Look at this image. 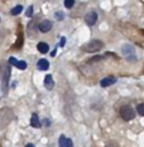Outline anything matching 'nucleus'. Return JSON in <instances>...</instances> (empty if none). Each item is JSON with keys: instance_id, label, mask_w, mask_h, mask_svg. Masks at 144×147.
<instances>
[{"instance_id": "obj_5", "label": "nucleus", "mask_w": 144, "mask_h": 147, "mask_svg": "<svg viewBox=\"0 0 144 147\" xmlns=\"http://www.w3.org/2000/svg\"><path fill=\"white\" fill-rule=\"evenodd\" d=\"M98 20V13L96 11H90L85 15V22L87 25H93Z\"/></svg>"}, {"instance_id": "obj_17", "label": "nucleus", "mask_w": 144, "mask_h": 147, "mask_svg": "<svg viewBox=\"0 0 144 147\" xmlns=\"http://www.w3.org/2000/svg\"><path fill=\"white\" fill-rule=\"evenodd\" d=\"M75 5V0H65V6L67 9H71Z\"/></svg>"}, {"instance_id": "obj_26", "label": "nucleus", "mask_w": 144, "mask_h": 147, "mask_svg": "<svg viewBox=\"0 0 144 147\" xmlns=\"http://www.w3.org/2000/svg\"><path fill=\"white\" fill-rule=\"evenodd\" d=\"M25 147H34V145H33V143H28Z\"/></svg>"}, {"instance_id": "obj_9", "label": "nucleus", "mask_w": 144, "mask_h": 147, "mask_svg": "<svg viewBox=\"0 0 144 147\" xmlns=\"http://www.w3.org/2000/svg\"><path fill=\"white\" fill-rule=\"evenodd\" d=\"M116 82V78L115 77H106V78H104L101 79V82H100V86L101 87H109V86H111L113 83H115Z\"/></svg>"}, {"instance_id": "obj_21", "label": "nucleus", "mask_w": 144, "mask_h": 147, "mask_svg": "<svg viewBox=\"0 0 144 147\" xmlns=\"http://www.w3.org/2000/svg\"><path fill=\"white\" fill-rule=\"evenodd\" d=\"M25 15H27V16H32V15H33V6H32V5L29 6L28 9H27V13H25Z\"/></svg>"}, {"instance_id": "obj_18", "label": "nucleus", "mask_w": 144, "mask_h": 147, "mask_svg": "<svg viewBox=\"0 0 144 147\" xmlns=\"http://www.w3.org/2000/svg\"><path fill=\"white\" fill-rule=\"evenodd\" d=\"M136 109H138V113L140 116H144V105L143 103H140V105H138V107H136Z\"/></svg>"}, {"instance_id": "obj_24", "label": "nucleus", "mask_w": 144, "mask_h": 147, "mask_svg": "<svg viewBox=\"0 0 144 147\" xmlns=\"http://www.w3.org/2000/svg\"><path fill=\"white\" fill-rule=\"evenodd\" d=\"M44 125H46L47 127H48L49 125H51V123H49V121H48V119H44Z\"/></svg>"}, {"instance_id": "obj_22", "label": "nucleus", "mask_w": 144, "mask_h": 147, "mask_svg": "<svg viewBox=\"0 0 144 147\" xmlns=\"http://www.w3.org/2000/svg\"><path fill=\"white\" fill-rule=\"evenodd\" d=\"M56 18L58 19V20H62L63 18H65V15H63V13L61 11H58V13H56Z\"/></svg>"}, {"instance_id": "obj_8", "label": "nucleus", "mask_w": 144, "mask_h": 147, "mask_svg": "<svg viewBox=\"0 0 144 147\" xmlns=\"http://www.w3.org/2000/svg\"><path fill=\"white\" fill-rule=\"evenodd\" d=\"M58 147H73V142L71 138H67L65 136H61L59 137V145Z\"/></svg>"}, {"instance_id": "obj_25", "label": "nucleus", "mask_w": 144, "mask_h": 147, "mask_svg": "<svg viewBox=\"0 0 144 147\" xmlns=\"http://www.w3.org/2000/svg\"><path fill=\"white\" fill-rule=\"evenodd\" d=\"M56 53H57V52H56V49H55V51L51 53V57H55V55H56Z\"/></svg>"}, {"instance_id": "obj_19", "label": "nucleus", "mask_w": 144, "mask_h": 147, "mask_svg": "<svg viewBox=\"0 0 144 147\" xmlns=\"http://www.w3.org/2000/svg\"><path fill=\"white\" fill-rule=\"evenodd\" d=\"M16 62H18V61H16V58H14V57H10V58H9V63H8V64L9 65H16Z\"/></svg>"}, {"instance_id": "obj_16", "label": "nucleus", "mask_w": 144, "mask_h": 147, "mask_svg": "<svg viewBox=\"0 0 144 147\" xmlns=\"http://www.w3.org/2000/svg\"><path fill=\"white\" fill-rule=\"evenodd\" d=\"M16 68H18V69H22V71H23V69H25L27 68V63L24 62V61H18V62H16Z\"/></svg>"}, {"instance_id": "obj_2", "label": "nucleus", "mask_w": 144, "mask_h": 147, "mask_svg": "<svg viewBox=\"0 0 144 147\" xmlns=\"http://www.w3.org/2000/svg\"><path fill=\"white\" fill-rule=\"evenodd\" d=\"M104 47V43L101 40H90L89 43H86L85 45L81 47V51L86 52V53H96L99 52Z\"/></svg>"}, {"instance_id": "obj_3", "label": "nucleus", "mask_w": 144, "mask_h": 147, "mask_svg": "<svg viewBox=\"0 0 144 147\" xmlns=\"http://www.w3.org/2000/svg\"><path fill=\"white\" fill-rule=\"evenodd\" d=\"M12 119H13V111L10 108L0 109V129H3L5 126H8Z\"/></svg>"}, {"instance_id": "obj_23", "label": "nucleus", "mask_w": 144, "mask_h": 147, "mask_svg": "<svg viewBox=\"0 0 144 147\" xmlns=\"http://www.w3.org/2000/svg\"><path fill=\"white\" fill-rule=\"evenodd\" d=\"M65 44H66V38L63 36V38H61V43H59V45H61V47H65Z\"/></svg>"}, {"instance_id": "obj_11", "label": "nucleus", "mask_w": 144, "mask_h": 147, "mask_svg": "<svg viewBox=\"0 0 144 147\" xmlns=\"http://www.w3.org/2000/svg\"><path fill=\"white\" fill-rule=\"evenodd\" d=\"M53 86H55V82H53V78L51 74H47L46 78H44V87L48 91H51V89L53 88Z\"/></svg>"}, {"instance_id": "obj_13", "label": "nucleus", "mask_w": 144, "mask_h": 147, "mask_svg": "<svg viewBox=\"0 0 144 147\" xmlns=\"http://www.w3.org/2000/svg\"><path fill=\"white\" fill-rule=\"evenodd\" d=\"M37 49H38L41 53H48V51H49V47H48V44L47 43H44V42H39L38 44H37Z\"/></svg>"}, {"instance_id": "obj_7", "label": "nucleus", "mask_w": 144, "mask_h": 147, "mask_svg": "<svg viewBox=\"0 0 144 147\" xmlns=\"http://www.w3.org/2000/svg\"><path fill=\"white\" fill-rule=\"evenodd\" d=\"M38 29L41 30L42 33H47V32H49L52 29V23L49 22V20H43L39 23V25H38Z\"/></svg>"}, {"instance_id": "obj_15", "label": "nucleus", "mask_w": 144, "mask_h": 147, "mask_svg": "<svg viewBox=\"0 0 144 147\" xmlns=\"http://www.w3.org/2000/svg\"><path fill=\"white\" fill-rule=\"evenodd\" d=\"M22 11H23V6L22 5H16L15 8L12 9V15H18V14H20Z\"/></svg>"}, {"instance_id": "obj_1", "label": "nucleus", "mask_w": 144, "mask_h": 147, "mask_svg": "<svg viewBox=\"0 0 144 147\" xmlns=\"http://www.w3.org/2000/svg\"><path fill=\"white\" fill-rule=\"evenodd\" d=\"M0 72H1V88L3 91L6 92L8 91V84H9V79H10V65L8 63L3 62L0 64Z\"/></svg>"}, {"instance_id": "obj_20", "label": "nucleus", "mask_w": 144, "mask_h": 147, "mask_svg": "<svg viewBox=\"0 0 144 147\" xmlns=\"http://www.w3.org/2000/svg\"><path fill=\"white\" fill-rule=\"evenodd\" d=\"M105 147H119V145H118V143H116L115 141H109L108 143H106Z\"/></svg>"}, {"instance_id": "obj_4", "label": "nucleus", "mask_w": 144, "mask_h": 147, "mask_svg": "<svg viewBox=\"0 0 144 147\" xmlns=\"http://www.w3.org/2000/svg\"><path fill=\"white\" fill-rule=\"evenodd\" d=\"M120 116H121V118L124 121H132L134 118V116H135V113H134V109L132 107L124 106L120 108Z\"/></svg>"}, {"instance_id": "obj_10", "label": "nucleus", "mask_w": 144, "mask_h": 147, "mask_svg": "<svg viewBox=\"0 0 144 147\" xmlns=\"http://www.w3.org/2000/svg\"><path fill=\"white\" fill-rule=\"evenodd\" d=\"M37 68L39 69V71H47V69L49 68V63L47 59H39L38 63H37Z\"/></svg>"}, {"instance_id": "obj_14", "label": "nucleus", "mask_w": 144, "mask_h": 147, "mask_svg": "<svg viewBox=\"0 0 144 147\" xmlns=\"http://www.w3.org/2000/svg\"><path fill=\"white\" fill-rule=\"evenodd\" d=\"M35 30H37V25L33 22L29 23V25H28V33H29V35H34L35 34Z\"/></svg>"}, {"instance_id": "obj_12", "label": "nucleus", "mask_w": 144, "mask_h": 147, "mask_svg": "<svg viewBox=\"0 0 144 147\" xmlns=\"http://www.w3.org/2000/svg\"><path fill=\"white\" fill-rule=\"evenodd\" d=\"M31 126H32V127H34V128H39V127H41V122H39L37 113H33V115H32V118H31Z\"/></svg>"}, {"instance_id": "obj_6", "label": "nucleus", "mask_w": 144, "mask_h": 147, "mask_svg": "<svg viewBox=\"0 0 144 147\" xmlns=\"http://www.w3.org/2000/svg\"><path fill=\"white\" fill-rule=\"evenodd\" d=\"M121 52H123V55L125 57L126 59H129V55H133V58H135V55H134V53H135V51H134V47L130 45V44H126L124 45L121 48ZM136 59V58H135Z\"/></svg>"}]
</instances>
